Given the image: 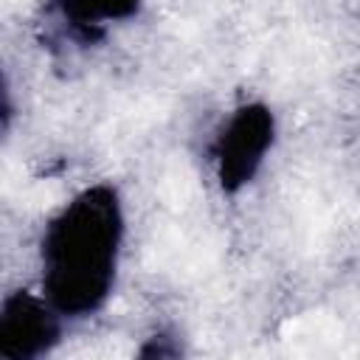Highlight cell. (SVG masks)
I'll return each instance as SVG.
<instances>
[{"mask_svg":"<svg viewBox=\"0 0 360 360\" xmlns=\"http://www.w3.org/2000/svg\"><path fill=\"white\" fill-rule=\"evenodd\" d=\"M68 326L37 287L6 292L0 304V360H48Z\"/></svg>","mask_w":360,"mask_h":360,"instance_id":"3957f363","label":"cell"},{"mask_svg":"<svg viewBox=\"0 0 360 360\" xmlns=\"http://www.w3.org/2000/svg\"><path fill=\"white\" fill-rule=\"evenodd\" d=\"M276 112L264 101H242L219 121L208 160L225 194H239L259 177L276 146Z\"/></svg>","mask_w":360,"mask_h":360,"instance_id":"7a4b0ae2","label":"cell"},{"mask_svg":"<svg viewBox=\"0 0 360 360\" xmlns=\"http://www.w3.org/2000/svg\"><path fill=\"white\" fill-rule=\"evenodd\" d=\"M127 236V202L115 183L76 188L39 228L34 287L68 323L96 318L118 290Z\"/></svg>","mask_w":360,"mask_h":360,"instance_id":"6da1fadb","label":"cell"},{"mask_svg":"<svg viewBox=\"0 0 360 360\" xmlns=\"http://www.w3.org/2000/svg\"><path fill=\"white\" fill-rule=\"evenodd\" d=\"M180 357H183V343L172 329H155L138 346V360H180Z\"/></svg>","mask_w":360,"mask_h":360,"instance_id":"277c9868","label":"cell"}]
</instances>
